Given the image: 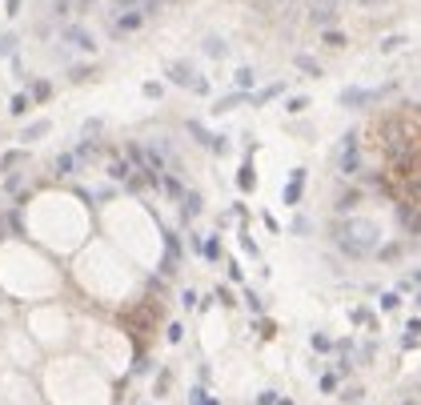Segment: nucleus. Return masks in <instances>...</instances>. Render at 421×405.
<instances>
[{"instance_id": "obj_5", "label": "nucleus", "mask_w": 421, "mask_h": 405, "mask_svg": "<svg viewBox=\"0 0 421 405\" xmlns=\"http://www.w3.org/2000/svg\"><path fill=\"white\" fill-rule=\"evenodd\" d=\"M145 20H149V16L140 13V8H128V13H116V16H112L109 32H112V36H128V32H137Z\"/></svg>"}, {"instance_id": "obj_2", "label": "nucleus", "mask_w": 421, "mask_h": 405, "mask_svg": "<svg viewBox=\"0 0 421 405\" xmlns=\"http://www.w3.org/2000/svg\"><path fill=\"white\" fill-rule=\"evenodd\" d=\"M165 72H168V81H173V84H181V88H193L196 97H205V93H209V81H205V77H201V72H196L189 60H173Z\"/></svg>"}, {"instance_id": "obj_3", "label": "nucleus", "mask_w": 421, "mask_h": 405, "mask_svg": "<svg viewBox=\"0 0 421 405\" xmlns=\"http://www.w3.org/2000/svg\"><path fill=\"white\" fill-rule=\"evenodd\" d=\"M337 168L341 177H357L361 173V149H357V133L341 137V153H337Z\"/></svg>"}, {"instance_id": "obj_24", "label": "nucleus", "mask_w": 421, "mask_h": 405, "mask_svg": "<svg viewBox=\"0 0 421 405\" xmlns=\"http://www.w3.org/2000/svg\"><path fill=\"white\" fill-rule=\"evenodd\" d=\"M401 44H406V36H389V41H381L377 48H381V53H397Z\"/></svg>"}, {"instance_id": "obj_32", "label": "nucleus", "mask_w": 421, "mask_h": 405, "mask_svg": "<svg viewBox=\"0 0 421 405\" xmlns=\"http://www.w3.org/2000/svg\"><path fill=\"white\" fill-rule=\"evenodd\" d=\"M100 133V121H84V137H97Z\"/></svg>"}, {"instance_id": "obj_33", "label": "nucleus", "mask_w": 421, "mask_h": 405, "mask_svg": "<svg viewBox=\"0 0 421 405\" xmlns=\"http://www.w3.org/2000/svg\"><path fill=\"white\" fill-rule=\"evenodd\" d=\"M401 405H417V397H406V401H401Z\"/></svg>"}, {"instance_id": "obj_17", "label": "nucleus", "mask_w": 421, "mask_h": 405, "mask_svg": "<svg viewBox=\"0 0 421 405\" xmlns=\"http://www.w3.org/2000/svg\"><path fill=\"white\" fill-rule=\"evenodd\" d=\"M281 93H285V81L269 84L265 93H257V97H253V105H269V100H273V97H281Z\"/></svg>"}, {"instance_id": "obj_4", "label": "nucleus", "mask_w": 421, "mask_h": 405, "mask_svg": "<svg viewBox=\"0 0 421 405\" xmlns=\"http://www.w3.org/2000/svg\"><path fill=\"white\" fill-rule=\"evenodd\" d=\"M60 44H69V48H76V53H97V41H93V32L81 25H65L60 28Z\"/></svg>"}, {"instance_id": "obj_26", "label": "nucleus", "mask_w": 421, "mask_h": 405, "mask_svg": "<svg viewBox=\"0 0 421 405\" xmlns=\"http://www.w3.org/2000/svg\"><path fill=\"white\" fill-rule=\"evenodd\" d=\"M93 77V65H72V81H88Z\"/></svg>"}, {"instance_id": "obj_31", "label": "nucleus", "mask_w": 421, "mask_h": 405, "mask_svg": "<svg viewBox=\"0 0 421 405\" xmlns=\"http://www.w3.org/2000/svg\"><path fill=\"white\" fill-rule=\"evenodd\" d=\"M181 305H185V309L196 305V293H193V289H185V293H181Z\"/></svg>"}, {"instance_id": "obj_22", "label": "nucleus", "mask_w": 421, "mask_h": 405, "mask_svg": "<svg viewBox=\"0 0 421 405\" xmlns=\"http://www.w3.org/2000/svg\"><path fill=\"white\" fill-rule=\"evenodd\" d=\"M48 93H53L48 81H32V100H48Z\"/></svg>"}, {"instance_id": "obj_23", "label": "nucleus", "mask_w": 421, "mask_h": 405, "mask_svg": "<svg viewBox=\"0 0 421 405\" xmlns=\"http://www.w3.org/2000/svg\"><path fill=\"white\" fill-rule=\"evenodd\" d=\"M13 48H16V36L4 32V36H0V56H13Z\"/></svg>"}, {"instance_id": "obj_13", "label": "nucleus", "mask_w": 421, "mask_h": 405, "mask_svg": "<svg viewBox=\"0 0 421 405\" xmlns=\"http://www.w3.org/2000/svg\"><path fill=\"white\" fill-rule=\"evenodd\" d=\"M233 84H237V93H249L253 84H257V72H253L249 65H245V69H237V72H233Z\"/></svg>"}, {"instance_id": "obj_6", "label": "nucleus", "mask_w": 421, "mask_h": 405, "mask_svg": "<svg viewBox=\"0 0 421 405\" xmlns=\"http://www.w3.org/2000/svg\"><path fill=\"white\" fill-rule=\"evenodd\" d=\"M201 209H205V205H201V197L196 193H181V221L185 225H193L196 217H201Z\"/></svg>"}, {"instance_id": "obj_12", "label": "nucleus", "mask_w": 421, "mask_h": 405, "mask_svg": "<svg viewBox=\"0 0 421 405\" xmlns=\"http://www.w3.org/2000/svg\"><path fill=\"white\" fill-rule=\"evenodd\" d=\"M44 133H48V121H32V125H28L25 133H20V145H36V140H41Z\"/></svg>"}, {"instance_id": "obj_27", "label": "nucleus", "mask_w": 421, "mask_h": 405, "mask_svg": "<svg viewBox=\"0 0 421 405\" xmlns=\"http://www.w3.org/2000/svg\"><path fill=\"white\" fill-rule=\"evenodd\" d=\"M253 181H257V177H253V165H245L241 168V189H253Z\"/></svg>"}, {"instance_id": "obj_7", "label": "nucleus", "mask_w": 421, "mask_h": 405, "mask_svg": "<svg viewBox=\"0 0 421 405\" xmlns=\"http://www.w3.org/2000/svg\"><path fill=\"white\" fill-rule=\"evenodd\" d=\"M76 168H81V157H76V153H60V157L53 161V173H56V177H72Z\"/></svg>"}, {"instance_id": "obj_8", "label": "nucleus", "mask_w": 421, "mask_h": 405, "mask_svg": "<svg viewBox=\"0 0 421 405\" xmlns=\"http://www.w3.org/2000/svg\"><path fill=\"white\" fill-rule=\"evenodd\" d=\"M373 97H377V93H365V88H345V93H341V105H345V109H361V105H369Z\"/></svg>"}, {"instance_id": "obj_25", "label": "nucleus", "mask_w": 421, "mask_h": 405, "mask_svg": "<svg viewBox=\"0 0 421 405\" xmlns=\"http://www.w3.org/2000/svg\"><path fill=\"white\" fill-rule=\"evenodd\" d=\"M305 109H309V100H305V97H293L289 105H285V112H293V117H297V112H305Z\"/></svg>"}, {"instance_id": "obj_11", "label": "nucleus", "mask_w": 421, "mask_h": 405, "mask_svg": "<svg viewBox=\"0 0 421 405\" xmlns=\"http://www.w3.org/2000/svg\"><path fill=\"white\" fill-rule=\"evenodd\" d=\"M201 53H205V56H213V60H221V56H229V44H225L221 36H205Z\"/></svg>"}, {"instance_id": "obj_19", "label": "nucleus", "mask_w": 421, "mask_h": 405, "mask_svg": "<svg viewBox=\"0 0 421 405\" xmlns=\"http://www.w3.org/2000/svg\"><path fill=\"white\" fill-rule=\"evenodd\" d=\"M321 41L329 44V48H345V44H349L341 32H337V28H321Z\"/></svg>"}, {"instance_id": "obj_10", "label": "nucleus", "mask_w": 421, "mask_h": 405, "mask_svg": "<svg viewBox=\"0 0 421 405\" xmlns=\"http://www.w3.org/2000/svg\"><path fill=\"white\" fill-rule=\"evenodd\" d=\"M337 8H309V25L313 28H333Z\"/></svg>"}, {"instance_id": "obj_18", "label": "nucleus", "mask_w": 421, "mask_h": 405, "mask_svg": "<svg viewBox=\"0 0 421 405\" xmlns=\"http://www.w3.org/2000/svg\"><path fill=\"white\" fill-rule=\"evenodd\" d=\"M357 209V189H349V193L337 197V213H353Z\"/></svg>"}, {"instance_id": "obj_16", "label": "nucleus", "mask_w": 421, "mask_h": 405, "mask_svg": "<svg viewBox=\"0 0 421 405\" xmlns=\"http://www.w3.org/2000/svg\"><path fill=\"white\" fill-rule=\"evenodd\" d=\"M109 177H112V181H128V177H133V165L121 157V161H112V165H109Z\"/></svg>"}, {"instance_id": "obj_20", "label": "nucleus", "mask_w": 421, "mask_h": 405, "mask_svg": "<svg viewBox=\"0 0 421 405\" xmlns=\"http://www.w3.org/2000/svg\"><path fill=\"white\" fill-rule=\"evenodd\" d=\"M297 69H301V72H309V77H321V65H317L313 56H305V53L297 56Z\"/></svg>"}, {"instance_id": "obj_28", "label": "nucleus", "mask_w": 421, "mask_h": 405, "mask_svg": "<svg viewBox=\"0 0 421 405\" xmlns=\"http://www.w3.org/2000/svg\"><path fill=\"white\" fill-rule=\"evenodd\" d=\"M397 305H401V297H397V293H385V297H381V309H397Z\"/></svg>"}, {"instance_id": "obj_29", "label": "nucleus", "mask_w": 421, "mask_h": 405, "mask_svg": "<svg viewBox=\"0 0 421 405\" xmlns=\"http://www.w3.org/2000/svg\"><path fill=\"white\" fill-rule=\"evenodd\" d=\"M205 257H213V261H217V257H221V241H209V245H205Z\"/></svg>"}, {"instance_id": "obj_1", "label": "nucleus", "mask_w": 421, "mask_h": 405, "mask_svg": "<svg viewBox=\"0 0 421 405\" xmlns=\"http://www.w3.org/2000/svg\"><path fill=\"white\" fill-rule=\"evenodd\" d=\"M333 241L337 249L345 253V257H373L381 249V233L373 221H365V217H345V221L333 225Z\"/></svg>"}, {"instance_id": "obj_14", "label": "nucleus", "mask_w": 421, "mask_h": 405, "mask_svg": "<svg viewBox=\"0 0 421 405\" xmlns=\"http://www.w3.org/2000/svg\"><path fill=\"white\" fill-rule=\"evenodd\" d=\"M8 112H13V117H28V112H32V97H28V93H16Z\"/></svg>"}, {"instance_id": "obj_30", "label": "nucleus", "mask_w": 421, "mask_h": 405, "mask_svg": "<svg viewBox=\"0 0 421 405\" xmlns=\"http://www.w3.org/2000/svg\"><path fill=\"white\" fill-rule=\"evenodd\" d=\"M341 401H349V405H357V401H361V390H345V393H341Z\"/></svg>"}, {"instance_id": "obj_21", "label": "nucleus", "mask_w": 421, "mask_h": 405, "mask_svg": "<svg viewBox=\"0 0 421 405\" xmlns=\"http://www.w3.org/2000/svg\"><path fill=\"white\" fill-rule=\"evenodd\" d=\"M20 161H25V149H16V153H4V161H0V168H4V173H13V168L20 165Z\"/></svg>"}, {"instance_id": "obj_9", "label": "nucleus", "mask_w": 421, "mask_h": 405, "mask_svg": "<svg viewBox=\"0 0 421 405\" xmlns=\"http://www.w3.org/2000/svg\"><path fill=\"white\" fill-rule=\"evenodd\" d=\"M301 185H305V168H293V181L285 185V205H297L301 201Z\"/></svg>"}, {"instance_id": "obj_15", "label": "nucleus", "mask_w": 421, "mask_h": 405, "mask_svg": "<svg viewBox=\"0 0 421 405\" xmlns=\"http://www.w3.org/2000/svg\"><path fill=\"white\" fill-rule=\"evenodd\" d=\"M245 100H249V93H233V97L217 100V105H213V112H233L237 105H245Z\"/></svg>"}]
</instances>
